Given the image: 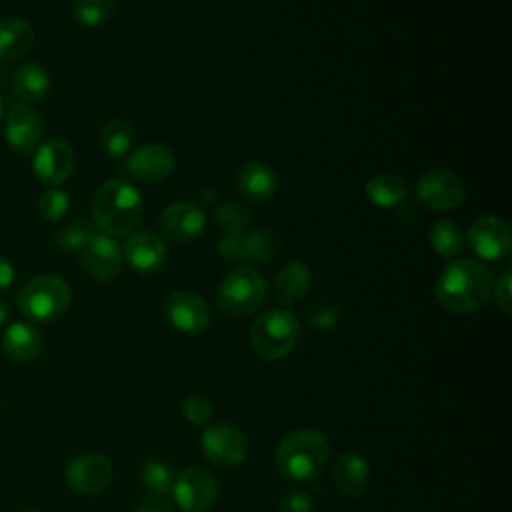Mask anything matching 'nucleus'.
<instances>
[{
    "label": "nucleus",
    "mask_w": 512,
    "mask_h": 512,
    "mask_svg": "<svg viewBox=\"0 0 512 512\" xmlns=\"http://www.w3.org/2000/svg\"><path fill=\"white\" fill-rule=\"evenodd\" d=\"M8 314H10V310H8L6 302H4V300H0V326L8 320Z\"/></svg>",
    "instance_id": "nucleus-40"
},
{
    "label": "nucleus",
    "mask_w": 512,
    "mask_h": 512,
    "mask_svg": "<svg viewBox=\"0 0 512 512\" xmlns=\"http://www.w3.org/2000/svg\"><path fill=\"white\" fill-rule=\"evenodd\" d=\"M368 200L380 208H392L406 198V184L394 174H378L366 182Z\"/></svg>",
    "instance_id": "nucleus-26"
},
{
    "label": "nucleus",
    "mask_w": 512,
    "mask_h": 512,
    "mask_svg": "<svg viewBox=\"0 0 512 512\" xmlns=\"http://www.w3.org/2000/svg\"><path fill=\"white\" fill-rule=\"evenodd\" d=\"M12 88L14 94L26 102V104H34L40 102L48 96L50 92V76L46 72V68H42L40 64L28 62L22 64L14 76H12Z\"/></svg>",
    "instance_id": "nucleus-25"
},
{
    "label": "nucleus",
    "mask_w": 512,
    "mask_h": 512,
    "mask_svg": "<svg viewBox=\"0 0 512 512\" xmlns=\"http://www.w3.org/2000/svg\"><path fill=\"white\" fill-rule=\"evenodd\" d=\"M72 300L70 286L56 274L30 278L16 294L18 310L34 322H52L60 318Z\"/></svg>",
    "instance_id": "nucleus-5"
},
{
    "label": "nucleus",
    "mask_w": 512,
    "mask_h": 512,
    "mask_svg": "<svg viewBox=\"0 0 512 512\" xmlns=\"http://www.w3.org/2000/svg\"><path fill=\"white\" fill-rule=\"evenodd\" d=\"M278 512H314V502H312L310 494L292 490L282 496V500L278 504Z\"/></svg>",
    "instance_id": "nucleus-36"
},
{
    "label": "nucleus",
    "mask_w": 512,
    "mask_h": 512,
    "mask_svg": "<svg viewBox=\"0 0 512 512\" xmlns=\"http://www.w3.org/2000/svg\"><path fill=\"white\" fill-rule=\"evenodd\" d=\"M218 490V480L212 472L192 466L176 476L172 496L184 512H202L216 502Z\"/></svg>",
    "instance_id": "nucleus-9"
},
{
    "label": "nucleus",
    "mask_w": 512,
    "mask_h": 512,
    "mask_svg": "<svg viewBox=\"0 0 512 512\" xmlns=\"http://www.w3.org/2000/svg\"><path fill=\"white\" fill-rule=\"evenodd\" d=\"M4 114H6V104H4V98H2V94H0V120L4 118Z\"/></svg>",
    "instance_id": "nucleus-41"
},
{
    "label": "nucleus",
    "mask_w": 512,
    "mask_h": 512,
    "mask_svg": "<svg viewBox=\"0 0 512 512\" xmlns=\"http://www.w3.org/2000/svg\"><path fill=\"white\" fill-rule=\"evenodd\" d=\"M2 348L16 362H32L42 352V334L28 322H12L4 330Z\"/></svg>",
    "instance_id": "nucleus-23"
},
{
    "label": "nucleus",
    "mask_w": 512,
    "mask_h": 512,
    "mask_svg": "<svg viewBox=\"0 0 512 512\" xmlns=\"http://www.w3.org/2000/svg\"><path fill=\"white\" fill-rule=\"evenodd\" d=\"M116 10L114 0H74L72 14L78 24L86 28H96L106 24Z\"/></svg>",
    "instance_id": "nucleus-31"
},
{
    "label": "nucleus",
    "mask_w": 512,
    "mask_h": 512,
    "mask_svg": "<svg viewBox=\"0 0 512 512\" xmlns=\"http://www.w3.org/2000/svg\"><path fill=\"white\" fill-rule=\"evenodd\" d=\"M64 476L72 490L92 496L104 492L110 486L114 470L106 456L96 452H84L68 462Z\"/></svg>",
    "instance_id": "nucleus-10"
},
{
    "label": "nucleus",
    "mask_w": 512,
    "mask_h": 512,
    "mask_svg": "<svg viewBox=\"0 0 512 512\" xmlns=\"http://www.w3.org/2000/svg\"><path fill=\"white\" fill-rule=\"evenodd\" d=\"M300 336L296 316L284 308L262 312L250 326V346L254 354L266 362L288 356Z\"/></svg>",
    "instance_id": "nucleus-4"
},
{
    "label": "nucleus",
    "mask_w": 512,
    "mask_h": 512,
    "mask_svg": "<svg viewBox=\"0 0 512 512\" xmlns=\"http://www.w3.org/2000/svg\"><path fill=\"white\" fill-rule=\"evenodd\" d=\"M310 284H312V276L308 266L300 260H290L276 274L274 294L282 304L292 306L302 302L308 296Z\"/></svg>",
    "instance_id": "nucleus-22"
},
{
    "label": "nucleus",
    "mask_w": 512,
    "mask_h": 512,
    "mask_svg": "<svg viewBox=\"0 0 512 512\" xmlns=\"http://www.w3.org/2000/svg\"><path fill=\"white\" fill-rule=\"evenodd\" d=\"M204 458L218 468L240 466L248 456V440L232 424H212L200 438Z\"/></svg>",
    "instance_id": "nucleus-8"
},
{
    "label": "nucleus",
    "mask_w": 512,
    "mask_h": 512,
    "mask_svg": "<svg viewBox=\"0 0 512 512\" xmlns=\"http://www.w3.org/2000/svg\"><path fill=\"white\" fill-rule=\"evenodd\" d=\"M134 512H172V508H170V504H168V500H166L164 496L152 494V496L144 498V500L134 508Z\"/></svg>",
    "instance_id": "nucleus-38"
},
{
    "label": "nucleus",
    "mask_w": 512,
    "mask_h": 512,
    "mask_svg": "<svg viewBox=\"0 0 512 512\" xmlns=\"http://www.w3.org/2000/svg\"><path fill=\"white\" fill-rule=\"evenodd\" d=\"M34 44L30 24L18 16L0 18V62L22 60Z\"/></svg>",
    "instance_id": "nucleus-21"
},
{
    "label": "nucleus",
    "mask_w": 512,
    "mask_h": 512,
    "mask_svg": "<svg viewBox=\"0 0 512 512\" xmlns=\"http://www.w3.org/2000/svg\"><path fill=\"white\" fill-rule=\"evenodd\" d=\"M510 280H512V274L506 270L498 280H496V286L494 288V298H496V304L500 306V310L508 316L512 312V288H510Z\"/></svg>",
    "instance_id": "nucleus-37"
},
{
    "label": "nucleus",
    "mask_w": 512,
    "mask_h": 512,
    "mask_svg": "<svg viewBox=\"0 0 512 512\" xmlns=\"http://www.w3.org/2000/svg\"><path fill=\"white\" fill-rule=\"evenodd\" d=\"M330 442L314 428H300L286 434L276 448V466L280 474L294 482H310L328 464Z\"/></svg>",
    "instance_id": "nucleus-2"
},
{
    "label": "nucleus",
    "mask_w": 512,
    "mask_h": 512,
    "mask_svg": "<svg viewBox=\"0 0 512 512\" xmlns=\"http://www.w3.org/2000/svg\"><path fill=\"white\" fill-rule=\"evenodd\" d=\"M492 294L490 270L470 258L450 262L436 280V298L452 314H472L480 310Z\"/></svg>",
    "instance_id": "nucleus-1"
},
{
    "label": "nucleus",
    "mask_w": 512,
    "mask_h": 512,
    "mask_svg": "<svg viewBox=\"0 0 512 512\" xmlns=\"http://www.w3.org/2000/svg\"><path fill=\"white\" fill-rule=\"evenodd\" d=\"M166 318L176 330L188 336L206 332L212 322L206 300L192 290H178L170 294V298L166 300Z\"/></svg>",
    "instance_id": "nucleus-11"
},
{
    "label": "nucleus",
    "mask_w": 512,
    "mask_h": 512,
    "mask_svg": "<svg viewBox=\"0 0 512 512\" xmlns=\"http://www.w3.org/2000/svg\"><path fill=\"white\" fill-rule=\"evenodd\" d=\"M14 276H16V272H14V266H12V262L0 256V292L12 286V282H14Z\"/></svg>",
    "instance_id": "nucleus-39"
},
{
    "label": "nucleus",
    "mask_w": 512,
    "mask_h": 512,
    "mask_svg": "<svg viewBox=\"0 0 512 512\" xmlns=\"http://www.w3.org/2000/svg\"><path fill=\"white\" fill-rule=\"evenodd\" d=\"M430 244L442 258H454L464 248V234L458 224L450 220H440L430 230Z\"/></svg>",
    "instance_id": "nucleus-30"
},
{
    "label": "nucleus",
    "mask_w": 512,
    "mask_h": 512,
    "mask_svg": "<svg viewBox=\"0 0 512 512\" xmlns=\"http://www.w3.org/2000/svg\"><path fill=\"white\" fill-rule=\"evenodd\" d=\"M162 232L172 242L196 240L206 226V214L192 202H174L160 216Z\"/></svg>",
    "instance_id": "nucleus-18"
},
{
    "label": "nucleus",
    "mask_w": 512,
    "mask_h": 512,
    "mask_svg": "<svg viewBox=\"0 0 512 512\" xmlns=\"http://www.w3.org/2000/svg\"><path fill=\"white\" fill-rule=\"evenodd\" d=\"M122 258L124 256H122L120 244L104 232H96V236L90 240V244L80 252L84 270L100 282L112 280L120 274Z\"/></svg>",
    "instance_id": "nucleus-17"
},
{
    "label": "nucleus",
    "mask_w": 512,
    "mask_h": 512,
    "mask_svg": "<svg viewBox=\"0 0 512 512\" xmlns=\"http://www.w3.org/2000/svg\"><path fill=\"white\" fill-rule=\"evenodd\" d=\"M176 160L170 148L162 144H146L132 152L124 164V172L148 184H158L174 172Z\"/></svg>",
    "instance_id": "nucleus-16"
},
{
    "label": "nucleus",
    "mask_w": 512,
    "mask_h": 512,
    "mask_svg": "<svg viewBox=\"0 0 512 512\" xmlns=\"http://www.w3.org/2000/svg\"><path fill=\"white\" fill-rule=\"evenodd\" d=\"M416 196L424 206L444 212L462 204L464 188L456 174L436 168L420 176L416 186Z\"/></svg>",
    "instance_id": "nucleus-13"
},
{
    "label": "nucleus",
    "mask_w": 512,
    "mask_h": 512,
    "mask_svg": "<svg viewBox=\"0 0 512 512\" xmlns=\"http://www.w3.org/2000/svg\"><path fill=\"white\" fill-rule=\"evenodd\" d=\"M306 318H308V324L312 328H316V330H330L338 322L340 310H338V306H334L330 302H318V304L308 308Z\"/></svg>",
    "instance_id": "nucleus-35"
},
{
    "label": "nucleus",
    "mask_w": 512,
    "mask_h": 512,
    "mask_svg": "<svg viewBox=\"0 0 512 512\" xmlns=\"http://www.w3.org/2000/svg\"><path fill=\"white\" fill-rule=\"evenodd\" d=\"M140 482L156 496H168L172 494L174 482H176V472L162 460L150 458L146 462H142L140 466Z\"/></svg>",
    "instance_id": "nucleus-28"
},
{
    "label": "nucleus",
    "mask_w": 512,
    "mask_h": 512,
    "mask_svg": "<svg viewBox=\"0 0 512 512\" xmlns=\"http://www.w3.org/2000/svg\"><path fill=\"white\" fill-rule=\"evenodd\" d=\"M238 190L254 202H264L276 192V174L262 162H248L236 174Z\"/></svg>",
    "instance_id": "nucleus-24"
},
{
    "label": "nucleus",
    "mask_w": 512,
    "mask_h": 512,
    "mask_svg": "<svg viewBox=\"0 0 512 512\" xmlns=\"http://www.w3.org/2000/svg\"><path fill=\"white\" fill-rule=\"evenodd\" d=\"M70 208V196L58 186L46 188L38 198V210L46 220H60Z\"/></svg>",
    "instance_id": "nucleus-32"
},
{
    "label": "nucleus",
    "mask_w": 512,
    "mask_h": 512,
    "mask_svg": "<svg viewBox=\"0 0 512 512\" xmlns=\"http://www.w3.org/2000/svg\"><path fill=\"white\" fill-rule=\"evenodd\" d=\"M96 236V226L86 218L68 220L54 236L56 244L66 252H82Z\"/></svg>",
    "instance_id": "nucleus-29"
},
{
    "label": "nucleus",
    "mask_w": 512,
    "mask_h": 512,
    "mask_svg": "<svg viewBox=\"0 0 512 512\" xmlns=\"http://www.w3.org/2000/svg\"><path fill=\"white\" fill-rule=\"evenodd\" d=\"M332 482L342 496L360 498L370 486V466L366 458L354 452H344L332 468Z\"/></svg>",
    "instance_id": "nucleus-20"
},
{
    "label": "nucleus",
    "mask_w": 512,
    "mask_h": 512,
    "mask_svg": "<svg viewBox=\"0 0 512 512\" xmlns=\"http://www.w3.org/2000/svg\"><path fill=\"white\" fill-rule=\"evenodd\" d=\"M468 244L478 258L500 260L508 256L512 248L510 228L496 216H482L470 226Z\"/></svg>",
    "instance_id": "nucleus-14"
},
{
    "label": "nucleus",
    "mask_w": 512,
    "mask_h": 512,
    "mask_svg": "<svg viewBox=\"0 0 512 512\" xmlns=\"http://www.w3.org/2000/svg\"><path fill=\"white\" fill-rule=\"evenodd\" d=\"M92 216L96 226L108 236H128L142 218L140 192L126 180L104 182L92 198Z\"/></svg>",
    "instance_id": "nucleus-3"
},
{
    "label": "nucleus",
    "mask_w": 512,
    "mask_h": 512,
    "mask_svg": "<svg viewBox=\"0 0 512 512\" xmlns=\"http://www.w3.org/2000/svg\"><path fill=\"white\" fill-rule=\"evenodd\" d=\"M266 300V280L252 266H238L228 272L218 288V306L230 318L256 312Z\"/></svg>",
    "instance_id": "nucleus-6"
},
{
    "label": "nucleus",
    "mask_w": 512,
    "mask_h": 512,
    "mask_svg": "<svg viewBox=\"0 0 512 512\" xmlns=\"http://www.w3.org/2000/svg\"><path fill=\"white\" fill-rule=\"evenodd\" d=\"M74 150L64 140H46L34 150L32 170L48 186L62 184L74 170Z\"/></svg>",
    "instance_id": "nucleus-15"
},
{
    "label": "nucleus",
    "mask_w": 512,
    "mask_h": 512,
    "mask_svg": "<svg viewBox=\"0 0 512 512\" xmlns=\"http://www.w3.org/2000/svg\"><path fill=\"white\" fill-rule=\"evenodd\" d=\"M182 414L184 418L194 426H206L212 420L214 408L210 400L202 394H190L182 402Z\"/></svg>",
    "instance_id": "nucleus-33"
},
{
    "label": "nucleus",
    "mask_w": 512,
    "mask_h": 512,
    "mask_svg": "<svg viewBox=\"0 0 512 512\" xmlns=\"http://www.w3.org/2000/svg\"><path fill=\"white\" fill-rule=\"evenodd\" d=\"M4 136L14 152L30 154L42 144L44 122L30 106L12 104L4 114Z\"/></svg>",
    "instance_id": "nucleus-12"
},
{
    "label": "nucleus",
    "mask_w": 512,
    "mask_h": 512,
    "mask_svg": "<svg viewBox=\"0 0 512 512\" xmlns=\"http://www.w3.org/2000/svg\"><path fill=\"white\" fill-rule=\"evenodd\" d=\"M122 256L136 272L154 274L164 266L166 246H164V240L152 230L134 232L128 236L124 244Z\"/></svg>",
    "instance_id": "nucleus-19"
},
{
    "label": "nucleus",
    "mask_w": 512,
    "mask_h": 512,
    "mask_svg": "<svg viewBox=\"0 0 512 512\" xmlns=\"http://www.w3.org/2000/svg\"><path fill=\"white\" fill-rule=\"evenodd\" d=\"M132 126L122 118H110L100 132L102 148L110 158H124L132 146Z\"/></svg>",
    "instance_id": "nucleus-27"
},
{
    "label": "nucleus",
    "mask_w": 512,
    "mask_h": 512,
    "mask_svg": "<svg viewBox=\"0 0 512 512\" xmlns=\"http://www.w3.org/2000/svg\"><path fill=\"white\" fill-rule=\"evenodd\" d=\"M250 220V214L244 206L238 202H224L216 210V222L226 230V232H242Z\"/></svg>",
    "instance_id": "nucleus-34"
},
{
    "label": "nucleus",
    "mask_w": 512,
    "mask_h": 512,
    "mask_svg": "<svg viewBox=\"0 0 512 512\" xmlns=\"http://www.w3.org/2000/svg\"><path fill=\"white\" fill-rule=\"evenodd\" d=\"M218 248L232 262H266L280 250V236L270 228H258L248 234L246 230L224 232Z\"/></svg>",
    "instance_id": "nucleus-7"
}]
</instances>
